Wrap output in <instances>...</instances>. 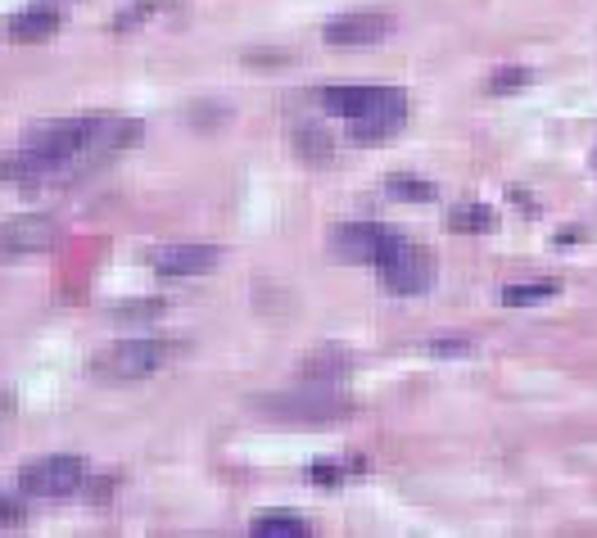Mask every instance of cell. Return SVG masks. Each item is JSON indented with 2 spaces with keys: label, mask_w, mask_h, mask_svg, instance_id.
<instances>
[{
  "label": "cell",
  "mask_w": 597,
  "mask_h": 538,
  "mask_svg": "<svg viewBox=\"0 0 597 538\" xmlns=\"http://www.w3.org/2000/svg\"><path fill=\"white\" fill-rule=\"evenodd\" d=\"M430 353H439V357H466V353H471V344H466V340H435V344H430Z\"/></svg>",
  "instance_id": "obj_20"
},
{
  "label": "cell",
  "mask_w": 597,
  "mask_h": 538,
  "mask_svg": "<svg viewBox=\"0 0 597 538\" xmlns=\"http://www.w3.org/2000/svg\"><path fill=\"white\" fill-rule=\"evenodd\" d=\"M376 272L385 290H394V294H426L435 277V258L422 245L403 241V235H385V245L376 254Z\"/></svg>",
  "instance_id": "obj_2"
},
{
  "label": "cell",
  "mask_w": 597,
  "mask_h": 538,
  "mask_svg": "<svg viewBox=\"0 0 597 538\" xmlns=\"http://www.w3.org/2000/svg\"><path fill=\"white\" fill-rule=\"evenodd\" d=\"M254 534H285V538H298V534H308V521L294 516V512H263V516H254Z\"/></svg>",
  "instance_id": "obj_16"
},
{
  "label": "cell",
  "mask_w": 597,
  "mask_h": 538,
  "mask_svg": "<svg viewBox=\"0 0 597 538\" xmlns=\"http://www.w3.org/2000/svg\"><path fill=\"white\" fill-rule=\"evenodd\" d=\"M59 27V14L54 10H23L10 19V37L14 41H50Z\"/></svg>",
  "instance_id": "obj_10"
},
{
  "label": "cell",
  "mask_w": 597,
  "mask_h": 538,
  "mask_svg": "<svg viewBox=\"0 0 597 538\" xmlns=\"http://www.w3.org/2000/svg\"><path fill=\"white\" fill-rule=\"evenodd\" d=\"M254 412H267L277 416V421H340V416H353V403L340 399L336 390H326V384H308V390H290V394H263L249 403Z\"/></svg>",
  "instance_id": "obj_1"
},
{
  "label": "cell",
  "mask_w": 597,
  "mask_h": 538,
  "mask_svg": "<svg viewBox=\"0 0 597 538\" xmlns=\"http://www.w3.org/2000/svg\"><path fill=\"white\" fill-rule=\"evenodd\" d=\"M561 290V281H529V285H507L502 290V304L507 308H529V304H544Z\"/></svg>",
  "instance_id": "obj_15"
},
{
  "label": "cell",
  "mask_w": 597,
  "mask_h": 538,
  "mask_svg": "<svg viewBox=\"0 0 597 538\" xmlns=\"http://www.w3.org/2000/svg\"><path fill=\"white\" fill-rule=\"evenodd\" d=\"M529 82H534L529 69H502V73L489 77V91H494V96H507V91H521V86H529Z\"/></svg>",
  "instance_id": "obj_17"
},
{
  "label": "cell",
  "mask_w": 597,
  "mask_h": 538,
  "mask_svg": "<svg viewBox=\"0 0 597 538\" xmlns=\"http://www.w3.org/2000/svg\"><path fill=\"white\" fill-rule=\"evenodd\" d=\"M376 91L380 86H331V91H321V105L331 113H340V118H353L376 100Z\"/></svg>",
  "instance_id": "obj_11"
},
{
  "label": "cell",
  "mask_w": 597,
  "mask_h": 538,
  "mask_svg": "<svg viewBox=\"0 0 597 538\" xmlns=\"http://www.w3.org/2000/svg\"><path fill=\"white\" fill-rule=\"evenodd\" d=\"M159 277H204L218 267V249L214 245H163L155 254Z\"/></svg>",
  "instance_id": "obj_9"
},
{
  "label": "cell",
  "mask_w": 597,
  "mask_h": 538,
  "mask_svg": "<svg viewBox=\"0 0 597 538\" xmlns=\"http://www.w3.org/2000/svg\"><path fill=\"white\" fill-rule=\"evenodd\" d=\"M294 149H298V159L304 163H326L331 159V136H326V127H298L294 132Z\"/></svg>",
  "instance_id": "obj_14"
},
{
  "label": "cell",
  "mask_w": 597,
  "mask_h": 538,
  "mask_svg": "<svg viewBox=\"0 0 597 538\" xmlns=\"http://www.w3.org/2000/svg\"><path fill=\"white\" fill-rule=\"evenodd\" d=\"M168 363H172V344H163V340H123L96 357V367L113 380H145Z\"/></svg>",
  "instance_id": "obj_3"
},
{
  "label": "cell",
  "mask_w": 597,
  "mask_h": 538,
  "mask_svg": "<svg viewBox=\"0 0 597 538\" xmlns=\"http://www.w3.org/2000/svg\"><path fill=\"white\" fill-rule=\"evenodd\" d=\"M498 227V213L489 204H466V208H453L448 213V231H462V235H485Z\"/></svg>",
  "instance_id": "obj_12"
},
{
  "label": "cell",
  "mask_w": 597,
  "mask_h": 538,
  "mask_svg": "<svg viewBox=\"0 0 597 538\" xmlns=\"http://www.w3.org/2000/svg\"><path fill=\"white\" fill-rule=\"evenodd\" d=\"M82 475H86L82 457H41L19 470V489L27 498H64L82 485Z\"/></svg>",
  "instance_id": "obj_5"
},
{
  "label": "cell",
  "mask_w": 597,
  "mask_h": 538,
  "mask_svg": "<svg viewBox=\"0 0 597 538\" xmlns=\"http://www.w3.org/2000/svg\"><path fill=\"white\" fill-rule=\"evenodd\" d=\"M385 235H390V231L376 227V222H344V227L331 231V258L336 262H353V267H367V262H376Z\"/></svg>",
  "instance_id": "obj_8"
},
{
  "label": "cell",
  "mask_w": 597,
  "mask_h": 538,
  "mask_svg": "<svg viewBox=\"0 0 597 538\" xmlns=\"http://www.w3.org/2000/svg\"><path fill=\"white\" fill-rule=\"evenodd\" d=\"M298 371H304V380H321V384H326V380H340V376L349 371V357H344L340 349H321V353H313Z\"/></svg>",
  "instance_id": "obj_13"
},
{
  "label": "cell",
  "mask_w": 597,
  "mask_h": 538,
  "mask_svg": "<svg viewBox=\"0 0 597 538\" xmlns=\"http://www.w3.org/2000/svg\"><path fill=\"white\" fill-rule=\"evenodd\" d=\"M163 313V298H141V304H118L113 317H136V321H155Z\"/></svg>",
  "instance_id": "obj_18"
},
{
  "label": "cell",
  "mask_w": 597,
  "mask_h": 538,
  "mask_svg": "<svg viewBox=\"0 0 597 538\" xmlns=\"http://www.w3.org/2000/svg\"><path fill=\"white\" fill-rule=\"evenodd\" d=\"M390 195H394V199L426 204V199H435V186H430V182H390Z\"/></svg>",
  "instance_id": "obj_19"
},
{
  "label": "cell",
  "mask_w": 597,
  "mask_h": 538,
  "mask_svg": "<svg viewBox=\"0 0 597 538\" xmlns=\"http://www.w3.org/2000/svg\"><path fill=\"white\" fill-rule=\"evenodd\" d=\"M403 118H407V96L403 91H376V100L363 109V113H353L349 118V136L357 145H380L385 136H394L403 127Z\"/></svg>",
  "instance_id": "obj_4"
},
{
  "label": "cell",
  "mask_w": 597,
  "mask_h": 538,
  "mask_svg": "<svg viewBox=\"0 0 597 538\" xmlns=\"http://www.w3.org/2000/svg\"><path fill=\"white\" fill-rule=\"evenodd\" d=\"M59 241V222L46 213H23L0 222V258H27V254H46Z\"/></svg>",
  "instance_id": "obj_6"
},
{
  "label": "cell",
  "mask_w": 597,
  "mask_h": 538,
  "mask_svg": "<svg viewBox=\"0 0 597 538\" xmlns=\"http://www.w3.org/2000/svg\"><path fill=\"white\" fill-rule=\"evenodd\" d=\"M394 33V19L390 14H376V10H357V14H340L321 27L326 46H376Z\"/></svg>",
  "instance_id": "obj_7"
},
{
  "label": "cell",
  "mask_w": 597,
  "mask_h": 538,
  "mask_svg": "<svg viewBox=\"0 0 597 538\" xmlns=\"http://www.w3.org/2000/svg\"><path fill=\"white\" fill-rule=\"evenodd\" d=\"M344 470H349V466H344ZM344 470H340V466H313V480H317V485H336Z\"/></svg>",
  "instance_id": "obj_21"
}]
</instances>
